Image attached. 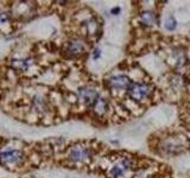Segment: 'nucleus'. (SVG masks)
Instances as JSON below:
<instances>
[{
    "instance_id": "1",
    "label": "nucleus",
    "mask_w": 190,
    "mask_h": 178,
    "mask_svg": "<svg viewBox=\"0 0 190 178\" xmlns=\"http://www.w3.org/2000/svg\"><path fill=\"white\" fill-rule=\"evenodd\" d=\"M151 88L149 84L146 83H134L132 82V84L130 86V88L127 89V95L134 101H144L145 99H147L151 94Z\"/></svg>"
},
{
    "instance_id": "2",
    "label": "nucleus",
    "mask_w": 190,
    "mask_h": 178,
    "mask_svg": "<svg viewBox=\"0 0 190 178\" xmlns=\"http://www.w3.org/2000/svg\"><path fill=\"white\" fill-rule=\"evenodd\" d=\"M24 155L18 150H8L0 152V163L4 165H20L24 161Z\"/></svg>"
},
{
    "instance_id": "3",
    "label": "nucleus",
    "mask_w": 190,
    "mask_h": 178,
    "mask_svg": "<svg viewBox=\"0 0 190 178\" xmlns=\"http://www.w3.org/2000/svg\"><path fill=\"white\" fill-rule=\"evenodd\" d=\"M109 87L114 90H126L130 88V86L132 84V81L125 75H118L113 76L108 81Z\"/></svg>"
},
{
    "instance_id": "4",
    "label": "nucleus",
    "mask_w": 190,
    "mask_h": 178,
    "mask_svg": "<svg viewBox=\"0 0 190 178\" xmlns=\"http://www.w3.org/2000/svg\"><path fill=\"white\" fill-rule=\"evenodd\" d=\"M78 98L80 100L86 105V106H92L94 105V102L99 99V94L95 92L94 89L90 88H81L78 90Z\"/></svg>"
},
{
    "instance_id": "5",
    "label": "nucleus",
    "mask_w": 190,
    "mask_h": 178,
    "mask_svg": "<svg viewBox=\"0 0 190 178\" xmlns=\"http://www.w3.org/2000/svg\"><path fill=\"white\" fill-rule=\"evenodd\" d=\"M90 157V150L84 146H75L69 153V158L73 161H84Z\"/></svg>"
},
{
    "instance_id": "6",
    "label": "nucleus",
    "mask_w": 190,
    "mask_h": 178,
    "mask_svg": "<svg viewBox=\"0 0 190 178\" xmlns=\"http://www.w3.org/2000/svg\"><path fill=\"white\" fill-rule=\"evenodd\" d=\"M84 50V44L78 39H74V40H70L67 45V52L70 57H75L77 55H80L82 51Z\"/></svg>"
},
{
    "instance_id": "7",
    "label": "nucleus",
    "mask_w": 190,
    "mask_h": 178,
    "mask_svg": "<svg viewBox=\"0 0 190 178\" xmlns=\"http://www.w3.org/2000/svg\"><path fill=\"white\" fill-rule=\"evenodd\" d=\"M107 108H108V103H107L106 99L100 98V96H99V99L96 100L94 102V105H93V109H94V112L97 115L105 114L107 112Z\"/></svg>"
},
{
    "instance_id": "8",
    "label": "nucleus",
    "mask_w": 190,
    "mask_h": 178,
    "mask_svg": "<svg viewBox=\"0 0 190 178\" xmlns=\"http://www.w3.org/2000/svg\"><path fill=\"white\" fill-rule=\"evenodd\" d=\"M125 171H126V170H125V167L122 166V164H121V163H119V164L114 165L113 167H112L111 173H112V176H113V177H120V176H122V173H124Z\"/></svg>"
},
{
    "instance_id": "9",
    "label": "nucleus",
    "mask_w": 190,
    "mask_h": 178,
    "mask_svg": "<svg viewBox=\"0 0 190 178\" xmlns=\"http://www.w3.org/2000/svg\"><path fill=\"white\" fill-rule=\"evenodd\" d=\"M141 21L144 24H146V25H152L154 23V14L152 12H149V11L144 12L141 14Z\"/></svg>"
},
{
    "instance_id": "10",
    "label": "nucleus",
    "mask_w": 190,
    "mask_h": 178,
    "mask_svg": "<svg viewBox=\"0 0 190 178\" xmlns=\"http://www.w3.org/2000/svg\"><path fill=\"white\" fill-rule=\"evenodd\" d=\"M176 19L173 18V16H169L165 20V29L168 31H173L176 29Z\"/></svg>"
},
{
    "instance_id": "11",
    "label": "nucleus",
    "mask_w": 190,
    "mask_h": 178,
    "mask_svg": "<svg viewBox=\"0 0 190 178\" xmlns=\"http://www.w3.org/2000/svg\"><path fill=\"white\" fill-rule=\"evenodd\" d=\"M8 20V16L6 13H0V23H6Z\"/></svg>"
},
{
    "instance_id": "12",
    "label": "nucleus",
    "mask_w": 190,
    "mask_h": 178,
    "mask_svg": "<svg viewBox=\"0 0 190 178\" xmlns=\"http://www.w3.org/2000/svg\"><path fill=\"white\" fill-rule=\"evenodd\" d=\"M99 57H100V50H99V49H95L94 54H93V58L97 59Z\"/></svg>"
},
{
    "instance_id": "13",
    "label": "nucleus",
    "mask_w": 190,
    "mask_h": 178,
    "mask_svg": "<svg viewBox=\"0 0 190 178\" xmlns=\"http://www.w3.org/2000/svg\"><path fill=\"white\" fill-rule=\"evenodd\" d=\"M119 12H120V7H114V8H112V13L113 14H116Z\"/></svg>"
}]
</instances>
